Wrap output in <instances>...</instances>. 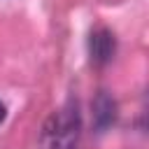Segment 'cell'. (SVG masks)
Listing matches in <instances>:
<instances>
[{"label": "cell", "instance_id": "3957f363", "mask_svg": "<svg viewBox=\"0 0 149 149\" xmlns=\"http://www.w3.org/2000/svg\"><path fill=\"white\" fill-rule=\"evenodd\" d=\"M91 114H93V128L98 133L107 130L116 121V100L107 91H98V95L91 102Z\"/></svg>", "mask_w": 149, "mask_h": 149}, {"label": "cell", "instance_id": "7a4b0ae2", "mask_svg": "<svg viewBox=\"0 0 149 149\" xmlns=\"http://www.w3.org/2000/svg\"><path fill=\"white\" fill-rule=\"evenodd\" d=\"M116 54V37L109 28L105 26H98L91 30V37H88V56H91V63L102 68L107 65Z\"/></svg>", "mask_w": 149, "mask_h": 149}, {"label": "cell", "instance_id": "277c9868", "mask_svg": "<svg viewBox=\"0 0 149 149\" xmlns=\"http://www.w3.org/2000/svg\"><path fill=\"white\" fill-rule=\"evenodd\" d=\"M5 114H7V107H5V102L0 100V123L5 121Z\"/></svg>", "mask_w": 149, "mask_h": 149}, {"label": "cell", "instance_id": "6da1fadb", "mask_svg": "<svg viewBox=\"0 0 149 149\" xmlns=\"http://www.w3.org/2000/svg\"><path fill=\"white\" fill-rule=\"evenodd\" d=\"M81 135V116L74 100H68L42 126V149H77Z\"/></svg>", "mask_w": 149, "mask_h": 149}]
</instances>
